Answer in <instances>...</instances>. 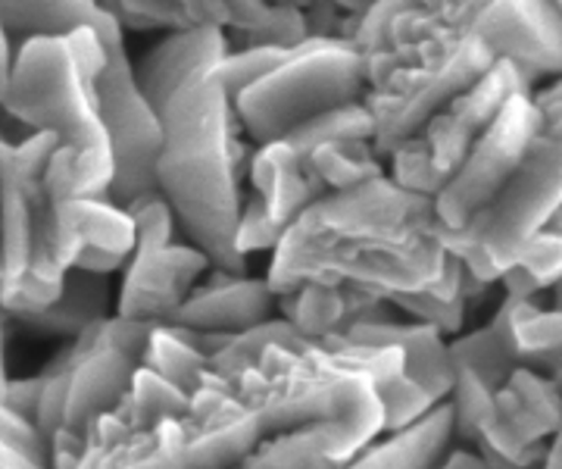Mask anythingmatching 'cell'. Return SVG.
<instances>
[{
  "label": "cell",
  "instance_id": "cell-1",
  "mask_svg": "<svg viewBox=\"0 0 562 469\" xmlns=\"http://www.w3.org/2000/svg\"><path fill=\"white\" fill-rule=\"evenodd\" d=\"M441 232L435 198L384 172L306 206L272 250L266 279L276 294L303 282H347L387 304L397 294L441 291L469 272Z\"/></svg>",
  "mask_w": 562,
  "mask_h": 469
},
{
  "label": "cell",
  "instance_id": "cell-2",
  "mask_svg": "<svg viewBox=\"0 0 562 469\" xmlns=\"http://www.w3.org/2000/svg\"><path fill=\"white\" fill-rule=\"evenodd\" d=\"M160 116L157 185L176 206L181 232L210 254L213 266L244 272V254L238 250L241 157L232 132L235 107L216 69L181 85Z\"/></svg>",
  "mask_w": 562,
  "mask_h": 469
},
{
  "label": "cell",
  "instance_id": "cell-3",
  "mask_svg": "<svg viewBox=\"0 0 562 469\" xmlns=\"http://www.w3.org/2000/svg\"><path fill=\"white\" fill-rule=\"evenodd\" d=\"M0 110L25 132L60 135L63 144L44 169L54 204L110 194L116 157L101 120L98 79L81 66L66 35H35L20 44Z\"/></svg>",
  "mask_w": 562,
  "mask_h": 469
},
{
  "label": "cell",
  "instance_id": "cell-4",
  "mask_svg": "<svg viewBox=\"0 0 562 469\" xmlns=\"http://www.w3.org/2000/svg\"><path fill=\"white\" fill-rule=\"evenodd\" d=\"M54 132L0 142V306L20 316L60 294L66 266L54 250V198L44 169L60 147Z\"/></svg>",
  "mask_w": 562,
  "mask_h": 469
},
{
  "label": "cell",
  "instance_id": "cell-5",
  "mask_svg": "<svg viewBox=\"0 0 562 469\" xmlns=\"http://www.w3.org/2000/svg\"><path fill=\"white\" fill-rule=\"evenodd\" d=\"M369 66L353 38L310 35L262 79L235 94V120L257 144L284 138L291 129L344 103L362 101Z\"/></svg>",
  "mask_w": 562,
  "mask_h": 469
},
{
  "label": "cell",
  "instance_id": "cell-6",
  "mask_svg": "<svg viewBox=\"0 0 562 469\" xmlns=\"http://www.w3.org/2000/svg\"><path fill=\"white\" fill-rule=\"evenodd\" d=\"M497 60L501 54L479 32L431 35L401 54L366 91L379 154L391 157Z\"/></svg>",
  "mask_w": 562,
  "mask_h": 469
},
{
  "label": "cell",
  "instance_id": "cell-7",
  "mask_svg": "<svg viewBox=\"0 0 562 469\" xmlns=\"http://www.w3.org/2000/svg\"><path fill=\"white\" fill-rule=\"evenodd\" d=\"M560 206L562 142L541 132L528 147L516 176L501 188V194L457 232L443 228L441 242L479 282L494 286L519 260L528 242L553 223Z\"/></svg>",
  "mask_w": 562,
  "mask_h": 469
},
{
  "label": "cell",
  "instance_id": "cell-8",
  "mask_svg": "<svg viewBox=\"0 0 562 469\" xmlns=\"http://www.w3.org/2000/svg\"><path fill=\"white\" fill-rule=\"evenodd\" d=\"M525 88H535L531 76L516 60L501 57L479 82L457 94L387 157V172L406 188L435 198L465 164L472 144L494 123L503 103Z\"/></svg>",
  "mask_w": 562,
  "mask_h": 469
},
{
  "label": "cell",
  "instance_id": "cell-9",
  "mask_svg": "<svg viewBox=\"0 0 562 469\" xmlns=\"http://www.w3.org/2000/svg\"><path fill=\"white\" fill-rule=\"evenodd\" d=\"M535 88L516 91L503 110L494 116V123L472 144L465 164L457 169V176L435 194V213L447 232H457L469 223L482 206H487L501 188L522 166L528 147L543 132V116L538 103L531 98Z\"/></svg>",
  "mask_w": 562,
  "mask_h": 469
},
{
  "label": "cell",
  "instance_id": "cell-10",
  "mask_svg": "<svg viewBox=\"0 0 562 469\" xmlns=\"http://www.w3.org/2000/svg\"><path fill=\"white\" fill-rule=\"evenodd\" d=\"M106 47H110V60L98 76V103L116 157V179L110 188V198L128 204L144 191L160 188L157 160L162 150V116L147 101L135 76V66L128 60L125 42L116 38Z\"/></svg>",
  "mask_w": 562,
  "mask_h": 469
},
{
  "label": "cell",
  "instance_id": "cell-11",
  "mask_svg": "<svg viewBox=\"0 0 562 469\" xmlns=\"http://www.w3.org/2000/svg\"><path fill=\"white\" fill-rule=\"evenodd\" d=\"M213 269L210 254L194 242H169L160 247L135 250L122 269L120 306L116 313L147 323H166L188 294L201 286Z\"/></svg>",
  "mask_w": 562,
  "mask_h": 469
},
{
  "label": "cell",
  "instance_id": "cell-12",
  "mask_svg": "<svg viewBox=\"0 0 562 469\" xmlns=\"http://www.w3.org/2000/svg\"><path fill=\"white\" fill-rule=\"evenodd\" d=\"M54 250L66 269L85 266L113 276L135 250V220L110 194L66 198L54 206Z\"/></svg>",
  "mask_w": 562,
  "mask_h": 469
},
{
  "label": "cell",
  "instance_id": "cell-13",
  "mask_svg": "<svg viewBox=\"0 0 562 469\" xmlns=\"http://www.w3.org/2000/svg\"><path fill=\"white\" fill-rule=\"evenodd\" d=\"M279 304L269 279H250L244 272L213 266L210 282H201L188 294V301L166 320L194 332L213 335H238L269 320L272 306Z\"/></svg>",
  "mask_w": 562,
  "mask_h": 469
},
{
  "label": "cell",
  "instance_id": "cell-14",
  "mask_svg": "<svg viewBox=\"0 0 562 469\" xmlns=\"http://www.w3.org/2000/svg\"><path fill=\"white\" fill-rule=\"evenodd\" d=\"M225 54H228V42L222 35V25L201 22V25L169 29V35L160 44H154L135 66V76L147 101L162 110L181 85L203 72H213Z\"/></svg>",
  "mask_w": 562,
  "mask_h": 469
},
{
  "label": "cell",
  "instance_id": "cell-15",
  "mask_svg": "<svg viewBox=\"0 0 562 469\" xmlns=\"http://www.w3.org/2000/svg\"><path fill=\"white\" fill-rule=\"evenodd\" d=\"M344 342H362V345H384L394 342L406 350L409 376L425 388V394L438 404L447 401L453 382H457V364L450 357V345H443V332L431 323H394L391 316L382 320H360L350 328L338 332Z\"/></svg>",
  "mask_w": 562,
  "mask_h": 469
},
{
  "label": "cell",
  "instance_id": "cell-16",
  "mask_svg": "<svg viewBox=\"0 0 562 469\" xmlns=\"http://www.w3.org/2000/svg\"><path fill=\"white\" fill-rule=\"evenodd\" d=\"M250 179L257 188V201L281 235L306 206L328 191V185L313 172V166L303 160L288 138L260 144L250 160Z\"/></svg>",
  "mask_w": 562,
  "mask_h": 469
},
{
  "label": "cell",
  "instance_id": "cell-17",
  "mask_svg": "<svg viewBox=\"0 0 562 469\" xmlns=\"http://www.w3.org/2000/svg\"><path fill=\"white\" fill-rule=\"evenodd\" d=\"M276 298H279L276 306L281 310V316L291 320L310 338H328L360 320L391 316L387 301L347 282H303Z\"/></svg>",
  "mask_w": 562,
  "mask_h": 469
},
{
  "label": "cell",
  "instance_id": "cell-18",
  "mask_svg": "<svg viewBox=\"0 0 562 469\" xmlns=\"http://www.w3.org/2000/svg\"><path fill=\"white\" fill-rule=\"evenodd\" d=\"M457 438V413L450 401H438L419 413L416 420L403 423L401 428H391L384 442H372L362 450L350 467L372 469H425L443 464L450 454V445Z\"/></svg>",
  "mask_w": 562,
  "mask_h": 469
},
{
  "label": "cell",
  "instance_id": "cell-19",
  "mask_svg": "<svg viewBox=\"0 0 562 469\" xmlns=\"http://www.w3.org/2000/svg\"><path fill=\"white\" fill-rule=\"evenodd\" d=\"M110 301H113V288H110L106 272L85 269V266H69L60 294L50 304L32 310V313L10 316V320L32 328L35 335L76 338L88 326H94L98 320L110 316Z\"/></svg>",
  "mask_w": 562,
  "mask_h": 469
},
{
  "label": "cell",
  "instance_id": "cell-20",
  "mask_svg": "<svg viewBox=\"0 0 562 469\" xmlns=\"http://www.w3.org/2000/svg\"><path fill=\"white\" fill-rule=\"evenodd\" d=\"M0 22L10 35H69L79 25H94L103 42L122 38V22L98 0H0Z\"/></svg>",
  "mask_w": 562,
  "mask_h": 469
},
{
  "label": "cell",
  "instance_id": "cell-21",
  "mask_svg": "<svg viewBox=\"0 0 562 469\" xmlns=\"http://www.w3.org/2000/svg\"><path fill=\"white\" fill-rule=\"evenodd\" d=\"M509 298V328L519 364L538 367L562 394V310H543L535 298Z\"/></svg>",
  "mask_w": 562,
  "mask_h": 469
},
{
  "label": "cell",
  "instance_id": "cell-22",
  "mask_svg": "<svg viewBox=\"0 0 562 469\" xmlns=\"http://www.w3.org/2000/svg\"><path fill=\"white\" fill-rule=\"evenodd\" d=\"M144 367L157 369L169 382L194 394L206 382L210 372V354L201 342V332L179 326V323H157L147 347H144Z\"/></svg>",
  "mask_w": 562,
  "mask_h": 469
},
{
  "label": "cell",
  "instance_id": "cell-23",
  "mask_svg": "<svg viewBox=\"0 0 562 469\" xmlns=\"http://www.w3.org/2000/svg\"><path fill=\"white\" fill-rule=\"evenodd\" d=\"M450 357L457 367L475 369L487 386L501 388L509 379V372L519 367L513 328H509V298H503L497 316L487 326L450 342Z\"/></svg>",
  "mask_w": 562,
  "mask_h": 469
},
{
  "label": "cell",
  "instance_id": "cell-24",
  "mask_svg": "<svg viewBox=\"0 0 562 469\" xmlns=\"http://www.w3.org/2000/svg\"><path fill=\"white\" fill-rule=\"evenodd\" d=\"M106 13L122 22V29H184V25H225L222 0H98Z\"/></svg>",
  "mask_w": 562,
  "mask_h": 469
},
{
  "label": "cell",
  "instance_id": "cell-25",
  "mask_svg": "<svg viewBox=\"0 0 562 469\" xmlns=\"http://www.w3.org/2000/svg\"><path fill=\"white\" fill-rule=\"evenodd\" d=\"M384 160L387 157L379 154L372 138H328L313 147L306 164L328 185V191H335V188H353L375 176H384L387 172Z\"/></svg>",
  "mask_w": 562,
  "mask_h": 469
},
{
  "label": "cell",
  "instance_id": "cell-26",
  "mask_svg": "<svg viewBox=\"0 0 562 469\" xmlns=\"http://www.w3.org/2000/svg\"><path fill=\"white\" fill-rule=\"evenodd\" d=\"M116 410L132 428H154L169 416H184L191 410V394L157 369L140 364Z\"/></svg>",
  "mask_w": 562,
  "mask_h": 469
},
{
  "label": "cell",
  "instance_id": "cell-27",
  "mask_svg": "<svg viewBox=\"0 0 562 469\" xmlns=\"http://www.w3.org/2000/svg\"><path fill=\"white\" fill-rule=\"evenodd\" d=\"M562 279V228L547 225L535 235L519 260L501 276L506 294L516 298H538L541 291L553 288Z\"/></svg>",
  "mask_w": 562,
  "mask_h": 469
},
{
  "label": "cell",
  "instance_id": "cell-28",
  "mask_svg": "<svg viewBox=\"0 0 562 469\" xmlns=\"http://www.w3.org/2000/svg\"><path fill=\"white\" fill-rule=\"evenodd\" d=\"M50 467V445L20 410L0 401V469Z\"/></svg>",
  "mask_w": 562,
  "mask_h": 469
},
{
  "label": "cell",
  "instance_id": "cell-29",
  "mask_svg": "<svg viewBox=\"0 0 562 469\" xmlns=\"http://www.w3.org/2000/svg\"><path fill=\"white\" fill-rule=\"evenodd\" d=\"M291 47H281V44H247L238 54H225L222 63L216 66V76L220 82L225 85L228 98L235 101V94L244 91L247 85H254L257 79H262L269 69H276L284 57H288Z\"/></svg>",
  "mask_w": 562,
  "mask_h": 469
},
{
  "label": "cell",
  "instance_id": "cell-30",
  "mask_svg": "<svg viewBox=\"0 0 562 469\" xmlns=\"http://www.w3.org/2000/svg\"><path fill=\"white\" fill-rule=\"evenodd\" d=\"M41 388H44V376H29V379H10L7 391H3V404H10L13 410H20L22 416H29L35 423L38 416Z\"/></svg>",
  "mask_w": 562,
  "mask_h": 469
},
{
  "label": "cell",
  "instance_id": "cell-31",
  "mask_svg": "<svg viewBox=\"0 0 562 469\" xmlns=\"http://www.w3.org/2000/svg\"><path fill=\"white\" fill-rule=\"evenodd\" d=\"M531 98L543 116V135L562 142V72L557 76V82H550L541 91H531Z\"/></svg>",
  "mask_w": 562,
  "mask_h": 469
},
{
  "label": "cell",
  "instance_id": "cell-32",
  "mask_svg": "<svg viewBox=\"0 0 562 469\" xmlns=\"http://www.w3.org/2000/svg\"><path fill=\"white\" fill-rule=\"evenodd\" d=\"M10 32H7V25L0 22V98H3V91H7V85H10V76H13V60H16V54H13V47H10Z\"/></svg>",
  "mask_w": 562,
  "mask_h": 469
},
{
  "label": "cell",
  "instance_id": "cell-33",
  "mask_svg": "<svg viewBox=\"0 0 562 469\" xmlns=\"http://www.w3.org/2000/svg\"><path fill=\"white\" fill-rule=\"evenodd\" d=\"M543 467L562 469V426L557 428V435H553V442L547 445V457H543Z\"/></svg>",
  "mask_w": 562,
  "mask_h": 469
},
{
  "label": "cell",
  "instance_id": "cell-34",
  "mask_svg": "<svg viewBox=\"0 0 562 469\" xmlns=\"http://www.w3.org/2000/svg\"><path fill=\"white\" fill-rule=\"evenodd\" d=\"M331 3H338V7H344V10H350V13L362 16V13H369L379 0H331Z\"/></svg>",
  "mask_w": 562,
  "mask_h": 469
},
{
  "label": "cell",
  "instance_id": "cell-35",
  "mask_svg": "<svg viewBox=\"0 0 562 469\" xmlns=\"http://www.w3.org/2000/svg\"><path fill=\"white\" fill-rule=\"evenodd\" d=\"M7 382H10V376H7V357H3V328H0V398H3V391H7Z\"/></svg>",
  "mask_w": 562,
  "mask_h": 469
},
{
  "label": "cell",
  "instance_id": "cell-36",
  "mask_svg": "<svg viewBox=\"0 0 562 469\" xmlns=\"http://www.w3.org/2000/svg\"><path fill=\"white\" fill-rule=\"evenodd\" d=\"M553 306H560L562 310V279L553 286Z\"/></svg>",
  "mask_w": 562,
  "mask_h": 469
},
{
  "label": "cell",
  "instance_id": "cell-37",
  "mask_svg": "<svg viewBox=\"0 0 562 469\" xmlns=\"http://www.w3.org/2000/svg\"><path fill=\"white\" fill-rule=\"evenodd\" d=\"M3 320H7V310L0 306V328H3Z\"/></svg>",
  "mask_w": 562,
  "mask_h": 469
},
{
  "label": "cell",
  "instance_id": "cell-38",
  "mask_svg": "<svg viewBox=\"0 0 562 469\" xmlns=\"http://www.w3.org/2000/svg\"><path fill=\"white\" fill-rule=\"evenodd\" d=\"M0 142H3V135H0Z\"/></svg>",
  "mask_w": 562,
  "mask_h": 469
},
{
  "label": "cell",
  "instance_id": "cell-39",
  "mask_svg": "<svg viewBox=\"0 0 562 469\" xmlns=\"http://www.w3.org/2000/svg\"><path fill=\"white\" fill-rule=\"evenodd\" d=\"M0 113H3V110H0Z\"/></svg>",
  "mask_w": 562,
  "mask_h": 469
},
{
  "label": "cell",
  "instance_id": "cell-40",
  "mask_svg": "<svg viewBox=\"0 0 562 469\" xmlns=\"http://www.w3.org/2000/svg\"><path fill=\"white\" fill-rule=\"evenodd\" d=\"M560 3H562V0H560Z\"/></svg>",
  "mask_w": 562,
  "mask_h": 469
}]
</instances>
